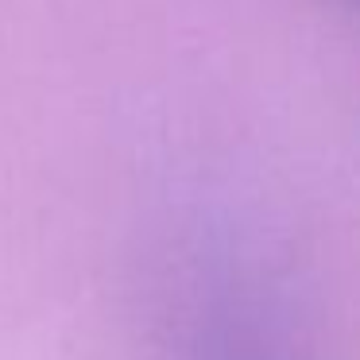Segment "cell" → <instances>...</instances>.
Instances as JSON below:
<instances>
[{"label": "cell", "mask_w": 360, "mask_h": 360, "mask_svg": "<svg viewBox=\"0 0 360 360\" xmlns=\"http://www.w3.org/2000/svg\"><path fill=\"white\" fill-rule=\"evenodd\" d=\"M179 360H283V349L252 290L225 271H205L182 302Z\"/></svg>", "instance_id": "cell-1"}]
</instances>
